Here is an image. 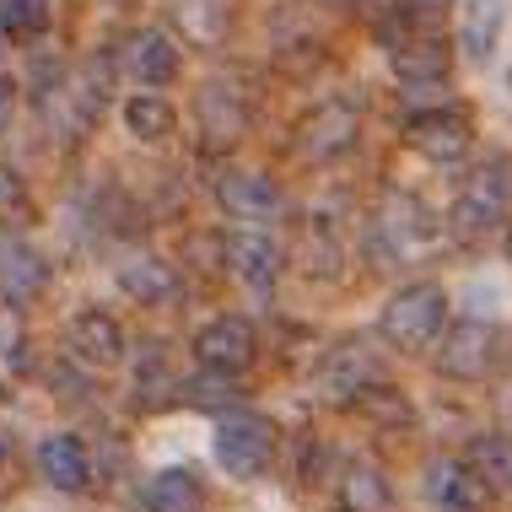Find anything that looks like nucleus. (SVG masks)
Masks as SVG:
<instances>
[{
	"label": "nucleus",
	"mask_w": 512,
	"mask_h": 512,
	"mask_svg": "<svg viewBox=\"0 0 512 512\" xmlns=\"http://www.w3.org/2000/svg\"><path fill=\"white\" fill-rule=\"evenodd\" d=\"M496 345H502V335H496V324H486V318H464V324H453L448 335H442L437 345V372L442 378H480V372H491L496 362Z\"/></svg>",
	"instance_id": "nucleus-5"
},
{
	"label": "nucleus",
	"mask_w": 512,
	"mask_h": 512,
	"mask_svg": "<svg viewBox=\"0 0 512 512\" xmlns=\"http://www.w3.org/2000/svg\"><path fill=\"white\" fill-rule=\"evenodd\" d=\"M216 464L227 469L232 480H254L265 475L270 453H275V426L265 415H248V410H227L216 421Z\"/></svg>",
	"instance_id": "nucleus-3"
},
{
	"label": "nucleus",
	"mask_w": 512,
	"mask_h": 512,
	"mask_svg": "<svg viewBox=\"0 0 512 512\" xmlns=\"http://www.w3.org/2000/svg\"><path fill=\"white\" fill-rule=\"evenodd\" d=\"M367 383H378V362H372V351L362 340L335 345L324 372H318V389H324L329 399H340V405H356V394H362Z\"/></svg>",
	"instance_id": "nucleus-9"
},
{
	"label": "nucleus",
	"mask_w": 512,
	"mask_h": 512,
	"mask_svg": "<svg viewBox=\"0 0 512 512\" xmlns=\"http://www.w3.org/2000/svg\"><path fill=\"white\" fill-rule=\"evenodd\" d=\"M340 6H372V0H340Z\"/></svg>",
	"instance_id": "nucleus-32"
},
{
	"label": "nucleus",
	"mask_w": 512,
	"mask_h": 512,
	"mask_svg": "<svg viewBox=\"0 0 512 512\" xmlns=\"http://www.w3.org/2000/svg\"><path fill=\"white\" fill-rule=\"evenodd\" d=\"M448 329V292L437 281H415L383 302V340L399 351H426Z\"/></svg>",
	"instance_id": "nucleus-2"
},
{
	"label": "nucleus",
	"mask_w": 512,
	"mask_h": 512,
	"mask_svg": "<svg viewBox=\"0 0 512 512\" xmlns=\"http://www.w3.org/2000/svg\"><path fill=\"white\" fill-rule=\"evenodd\" d=\"M44 286H49L44 254L27 248V243H17V238H0V302L22 308V302H33Z\"/></svg>",
	"instance_id": "nucleus-10"
},
{
	"label": "nucleus",
	"mask_w": 512,
	"mask_h": 512,
	"mask_svg": "<svg viewBox=\"0 0 512 512\" xmlns=\"http://www.w3.org/2000/svg\"><path fill=\"white\" fill-rule=\"evenodd\" d=\"M496 38H502V0H469L464 17H459V44L475 60H486L496 49Z\"/></svg>",
	"instance_id": "nucleus-24"
},
{
	"label": "nucleus",
	"mask_w": 512,
	"mask_h": 512,
	"mask_svg": "<svg viewBox=\"0 0 512 512\" xmlns=\"http://www.w3.org/2000/svg\"><path fill=\"white\" fill-rule=\"evenodd\" d=\"M0 22H6L11 38H38L49 27V0H6Z\"/></svg>",
	"instance_id": "nucleus-27"
},
{
	"label": "nucleus",
	"mask_w": 512,
	"mask_h": 512,
	"mask_svg": "<svg viewBox=\"0 0 512 512\" xmlns=\"http://www.w3.org/2000/svg\"><path fill=\"white\" fill-rule=\"evenodd\" d=\"M71 356H76V362H87V367H114L119 356H124V329H119V318L103 313V308L76 313V318H71Z\"/></svg>",
	"instance_id": "nucleus-13"
},
{
	"label": "nucleus",
	"mask_w": 512,
	"mask_h": 512,
	"mask_svg": "<svg viewBox=\"0 0 512 512\" xmlns=\"http://www.w3.org/2000/svg\"><path fill=\"white\" fill-rule=\"evenodd\" d=\"M17 205H22V184H17V173H11V168H0V216H6V211H17Z\"/></svg>",
	"instance_id": "nucleus-30"
},
{
	"label": "nucleus",
	"mask_w": 512,
	"mask_h": 512,
	"mask_svg": "<svg viewBox=\"0 0 512 512\" xmlns=\"http://www.w3.org/2000/svg\"><path fill=\"white\" fill-rule=\"evenodd\" d=\"M119 286H124V297H135V302H146V308H162V302H173L178 297V275L173 265H162V259H124L119 265Z\"/></svg>",
	"instance_id": "nucleus-17"
},
{
	"label": "nucleus",
	"mask_w": 512,
	"mask_h": 512,
	"mask_svg": "<svg viewBox=\"0 0 512 512\" xmlns=\"http://www.w3.org/2000/svg\"><path fill=\"white\" fill-rule=\"evenodd\" d=\"M216 195H221V211L238 216V221H265L281 211V189L265 173H227L216 184Z\"/></svg>",
	"instance_id": "nucleus-14"
},
{
	"label": "nucleus",
	"mask_w": 512,
	"mask_h": 512,
	"mask_svg": "<svg viewBox=\"0 0 512 512\" xmlns=\"http://www.w3.org/2000/svg\"><path fill=\"white\" fill-rule=\"evenodd\" d=\"M389 60H394V76L405 87H437L448 76V49L437 38H421V33H389Z\"/></svg>",
	"instance_id": "nucleus-12"
},
{
	"label": "nucleus",
	"mask_w": 512,
	"mask_h": 512,
	"mask_svg": "<svg viewBox=\"0 0 512 512\" xmlns=\"http://www.w3.org/2000/svg\"><path fill=\"white\" fill-rule=\"evenodd\" d=\"M426 496L437 502V512H486L491 491L464 459H437L426 469Z\"/></svg>",
	"instance_id": "nucleus-8"
},
{
	"label": "nucleus",
	"mask_w": 512,
	"mask_h": 512,
	"mask_svg": "<svg viewBox=\"0 0 512 512\" xmlns=\"http://www.w3.org/2000/svg\"><path fill=\"white\" fill-rule=\"evenodd\" d=\"M356 410L378 426H410V399H405V389H394V383H367V389L356 394Z\"/></svg>",
	"instance_id": "nucleus-26"
},
{
	"label": "nucleus",
	"mask_w": 512,
	"mask_h": 512,
	"mask_svg": "<svg viewBox=\"0 0 512 512\" xmlns=\"http://www.w3.org/2000/svg\"><path fill=\"white\" fill-rule=\"evenodd\" d=\"M254 351H259V335H254V324L248 318H211V324L195 335V356H200V367H211V372H238L254 362Z\"/></svg>",
	"instance_id": "nucleus-7"
},
{
	"label": "nucleus",
	"mask_w": 512,
	"mask_h": 512,
	"mask_svg": "<svg viewBox=\"0 0 512 512\" xmlns=\"http://www.w3.org/2000/svg\"><path fill=\"white\" fill-rule=\"evenodd\" d=\"M227 265L232 275L248 286V292L265 297L275 281H281V248H275L265 232H232L227 238Z\"/></svg>",
	"instance_id": "nucleus-11"
},
{
	"label": "nucleus",
	"mask_w": 512,
	"mask_h": 512,
	"mask_svg": "<svg viewBox=\"0 0 512 512\" xmlns=\"http://www.w3.org/2000/svg\"><path fill=\"white\" fill-rule=\"evenodd\" d=\"M200 124H205V135L211 141H238V135L248 130V108H243V98L232 87H205L200 92Z\"/></svg>",
	"instance_id": "nucleus-21"
},
{
	"label": "nucleus",
	"mask_w": 512,
	"mask_h": 512,
	"mask_svg": "<svg viewBox=\"0 0 512 512\" xmlns=\"http://www.w3.org/2000/svg\"><path fill=\"white\" fill-rule=\"evenodd\" d=\"M124 65L141 87H168V81H178V44L168 33H135L124 49Z\"/></svg>",
	"instance_id": "nucleus-16"
},
{
	"label": "nucleus",
	"mask_w": 512,
	"mask_h": 512,
	"mask_svg": "<svg viewBox=\"0 0 512 512\" xmlns=\"http://www.w3.org/2000/svg\"><path fill=\"white\" fill-rule=\"evenodd\" d=\"M356 130H362V114L340 98H324L313 103L308 114L297 119V157L308 162H335L356 146Z\"/></svg>",
	"instance_id": "nucleus-4"
},
{
	"label": "nucleus",
	"mask_w": 512,
	"mask_h": 512,
	"mask_svg": "<svg viewBox=\"0 0 512 512\" xmlns=\"http://www.w3.org/2000/svg\"><path fill=\"white\" fill-rule=\"evenodd\" d=\"M38 469H44V480L54 491H81L92 480V459L81 448V437H71V432H54L38 442Z\"/></svg>",
	"instance_id": "nucleus-15"
},
{
	"label": "nucleus",
	"mask_w": 512,
	"mask_h": 512,
	"mask_svg": "<svg viewBox=\"0 0 512 512\" xmlns=\"http://www.w3.org/2000/svg\"><path fill=\"white\" fill-rule=\"evenodd\" d=\"M11 119H17V81L0 76V135L11 130Z\"/></svg>",
	"instance_id": "nucleus-29"
},
{
	"label": "nucleus",
	"mask_w": 512,
	"mask_h": 512,
	"mask_svg": "<svg viewBox=\"0 0 512 512\" xmlns=\"http://www.w3.org/2000/svg\"><path fill=\"white\" fill-rule=\"evenodd\" d=\"M340 496L351 512H383L389 507V480H383V469L372 459H351L340 475Z\"/></svg>",
	"instance_id": "nucleus-22"
},
{
	"label": "nucleus",
	"mask_w": 512,
	"mask_h": 512,
	"mask_svg": "<svg viewBox=\"0 0 512 512\" xmlns=\"http://www.w3.org/2000/svg\"><path fill=\"white\" fill-rule=\"evenodd\" d=\"M426 238H432V227H426V211L415 200H394L389 211L378 216V243L394 248V259L399 254H415Z\"/></svg>",
	"instance_id": "nucleus-20"
},
{
	"label": "nucleus",
	"mask_w": 512,
	"mask_h": 512,
	"mask_svg": "<svg viewBox=\"0 0 512 512\" xmlns=\"http://www.w3.org/2000/svg\"><path fill=\"white\" fill-rule=\"evenodd\" d=\"M507 216H512V157H486L453 195L448 221L459 238H491Z\"/></svg>",
	"instance_id": "nucleus-1"
},
{
	"label": "nucleus",
	"mask_w": 512,
	"mask_h": 512,
	"mask_svg": "<svg viewBox=\"0 0 512 512\" xmlns=\"http://www.w3.org/2000/svg\"><path fill=\"white\" fill-rule=\"evenodd\" d=\"M399 6H405L410 17H437V11L448 6V0H399Z\"/></svg>",
	"instance_id": "nucleus-31"
},
{
	"label": "nucleus",
	"mask_w": 512,
	"mask_h": 512,
	"mask_svg": "<svg viewBox=\"0 0 512 512\" xmlns=\"http://www.w3.org/2000/svg\"><path fill=\"white\" fill-rule=\"evenodd\" d=\"M173 17L195 44H216L227 27V0H173Z\"/></svg>",
	"instance_id": "nucleus-25"
},
{
	"label": "nucleus",
	"mask_w": 512,
	"mask_h": 512,
	"mask_svg": "<svg viewBox=\"0 0 512 512\" xmlns=\"http://www.w3.org/2000/svg\"><path fill=\"white\" fill-rule=\"evenodd\" d=\"M507 92H512V76H507Z\"/></svg>",
	"instance_id": "nucleus-33"
},
{
	"label": "nucleus",
	"mask_w": 512,
	"mask_h": 512,
	"mask_svg": "<svg viewBox=\"0 0 512 512\" xmlns=\"http://www.w3.org/2000/svg\"><path fill=\"white\" fill-rule=\"evenodd\" d=\"M146 512H205V486L189 469H157L146 480Z\"/></svg>",
	"instance_id": "nucleus-19"
},
{
	"label": "nucleus",
	"mask_w": 512,
	"mask_h": 512,
	"mask_svg": "<svg viewBox=\"0 0 512 512\" xmlns=\"http://www.w3.org/2000/svg\"><path fill=\"white\" fill-rule=\"evenodd\" d=\"M124 130H130L135 141H146V146L168 141L173 135V103L157 98V92H135V98L124 103Z\"/></svg>",
	"instance_id": "nucleus-23"
},
{
	"label": "nucleus",
	"mask_w": 512,
	"mask_h": 512,
	"mask_svg": "<svg viewBox=\"0 0 512 512\" xmlns=\"http://www.w3.org/2000/svg\"><path fill=\"white\" fill-rule=\"evenodd\" d=\"M405 141H410V151H421L426 162L448 168V162L469 157L475 130H469V119L459 114V108H426V114H415V119L405 124Z\"/></svg>",
	"instance_id": "nucleus-6"
},
{
	"label": "nucleus",
	"mask_w": 512,
	"mask_h": 512,
	"mask_svg": "<svg viewBox=\"0 0 512 512\" xmlns=\"http://www.w3.org/2000/svg\"><path fill=\"white\" fill-rule=\"evenodd\" d=\"M184 399H189V405L216 410V405H232V399H238V383H232V372H211V367H205V378L184 383Z\"/></svg>",
	"instance_id": "nucleus-28"
},
{
	"label": "nucleus",
	"mask_w": 512,
	"mask_h": 512,
	"mask_svg": "<svg viewBox=\"0 0 512 512\" xmlns=\"http://www.w3.org/2000/svg\"><path fill=\"white\" fill-rule=\"evenodd\" d=\"M464 464L475 469L480 480H486L491 496L512 502V437H502V432L475 437V442H469V453H464Z\"/></svg>",
	"instance_id": "nucleus-18"
}]
</instances>
